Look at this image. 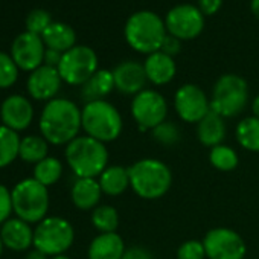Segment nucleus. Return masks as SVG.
<instances>
[{
  "instance_id": "obj_2",
  "label": "nucleus",
  "mask_w": 259,
  "mask_h": 259,
  "mask_svg": "<svg viewBox=\"0 0 259 259\" xmlns=\"http://www.w3.org/2000/svg\"><path fill=\"white\" fill-rule=\"evenodd\" d=\"M166 34L165 20L153 11H138L132 14L123 26V37L128 46L145 55L160 51Z\"/></svg>"
},
{
  "instance_id": "obj_28",
  "label": "nucleus",
  "mask_w": 259,
  "mask_h": 259,
  "mask_svg": "<svg viewBox=\"0 0 259 259\" xmlns=\"http://www.w3.org/2000/svg\"><path fill=\"white\" fill-rule=\"evenodd\" d=\"M20 141L17 132L0 125V169L7 168L19 157Z\"/></svg>"
},
{
  "instance_id": "obj_30",
  "label": "nucleus",
  "mask_w": 259,
  "mask_h": 259,
  "mask_svg": "<svg viewBox=\"0 0 259 259\" xmlns=\"http://www.w3.org/2000/svg\"><path fill=\"white\" fill-rule=\"evenodd\" d=\"M92 224L101 233L116 232V229L119 226V213L113 206L99 204L92 212Z\"/></svg>"
},
{
  "instance_id": "obj_21",
  "label": "nucleus",
  "mask_w": 259,
  "mask_h": 259,
  "mask_svg": "<svg viewBox=\"0 0 259 259\" xmlns=\"http://www.w3.org/2000/svg\"><path fill=\"white\" fill-rule=\"evenodd\" d=\"M227 128L224 117L217 114L215 111H209L198 123H197V138L201 145L207 148H213L221 145L226 139Z\"/></svg>"
},
{
  "instance_id": "obj_41",
  "label": "nucleus",
  "mask_w": 259,
  "mask_h": 259,
  "mask_svg": "<svg viewBox=\"0 0 259 259\" xmlns=\"http://www.w3.org/2000/svg\"><path fill=\"white\" fill-rule=\"evenodd\" d=\"M26 259H49V256H48V254H45L43 251H40V250L34 248V250H31V251L26 254Z\"/></svg>"
},
{
  "instance_id": "obj_40",
  "label": "nucleus",
  "mask_w": 259,
  "mask_h": 259,
  "mask_svg": "<svg viewBox=\"0 0 259 259\" xmlns=\"http://www.w3.org/2000/svg\"><path fill=\"white\" fill-rule=\"evenodd\" d=\"M61 57H63L61 52L54 51V49H46V52H45V64L58 69L60 61H61Z\"/></svg>"
},
{
  "instance_id": "obj_44",
  "label": "nucleus",
  "mask_w": 259,
  "mask_h": 259,
  "mask_svg": "<svg viewBox=\"0 0 259 259\" xmlns=\"http://www.w3.org/2000/svg\"><path fill=\"white\" fill-rule=\"evenodd\" d=\"M51 259H72V257H69V256H66V254H58V256H54V257H51Z\"/></svg>"
},
{
  "instance_id": "obj_39",
  "label": "nucleus",
  "mask_w": 259,
  "mask_h": 259,
  "mask_svg": "<svg viewBox=\"0 0 259 259\" xmlns=\"http://www.w3.org/2000/svg\"><path fill=\"white\" fill-rule=\"evenodd\" d=\"M122 259H154V256L147 248H144L141 245H135V247H130L125 250Z\"/></svg>"
},
{
  "instance_id": "obj_27",
  "label": "nucleus",
  "mask_w": 259,
  "mask_h": 259,
  "mask_svg": "<svg viewBox=\"0 0 259 259\" xmlns=\"http://www.w3.org/2000/svg\"><path fill=\"white\" fill-rule=\"evenodd\" d=\"M49 154V142L43 136L29 135L20 141V151L19 157L26 163L37 165L38 162L45 160Z\"/></svg>"
},
{
  "instance_id": "obj_26",
  "label": "nucleus",
  "mask_w": 259,
  "mask_h": 259,
  "mask_svg": "<svg viewBox=\"0 0 259 259\" xmlns=\"http://www.w3.org/2000/svg\"><path fill=\"white\" fill-rule=\"evenodd\" d=\"M235 136L244 150L250 153H259V119L248 116L239 120L235 128Z\"/></svg>"
},
{
  "instance_id": "obj_29",
  "label": "nucleus",
  "mask_w": 259,
  "mask_h": 259,
  "mask_svg": "<svg viewBox=\"0 0 259 259\" xmlns=\"http://www.w3.org/2000/svg\"><path fill=\"white\" fill-rule=\"evenodd\" d=\"M63 176V163L57 157H46L34 166V179L46 188L55 185Z\"/></svg>"
},
{
  "instance_id": "obj_18",
  "label": "nucleus",
  "mask_w": 259,
  "mask_h": 259,
  "mask_svg": "<svg viewBox=\"0 0 259 259\" xmlns=\"http://www.w3.org/2000/svg\"><path fill=\"white\" fill-rule=\"evenodd\" d=\"M0 236L5 247L14 251H25L34 245V230L29 223L20 218H10L2 224Z\"/></svg>"
},
{
  "instance_id": "obj_11",
  "label": "nucleus",
  "mask_w": 259,
  "mask_h": 259,
  "mask_svg": "<svg viewBox=\"0 0 259 259\" xmlns=\"http://www.w3.org/2000/svg\"><path fill=\"white\" fill-rule=\"evenodd\" d=\"M166 32L179 40H194L204 29L203 13L191 4H182L171 8L165 17Z\"/></svg>"
},
{
  "instance_id": "obj_7",
  "label": "nucleus",
  "mask_w": 259,
  "mask_h": 259,
  "mask_svg": "<svg viewBox=\"0 0 259 259\" xmlns=\"http://www.w3.org/2000/svg\"><path fill=\"white\" fill-rule=\"evenodd\" d=\"M248 102L247 81L235 73L221 75L212 90L210 110L221 117H235L241 114Z\"/></svg>"
},
{
  "instance_id": "obj_34",
  "label": "nucleus",
  "mask_w": 259,
  "mask_h": 259,
  "mask_svg": "<svg viewBox=\"0 0 259 259\" xmlns=\"http://www.w3.org/2000/svg\"><path fill=\"white\" fill-rule=\"evenodd\" d=\"M52 23V17L45 10H32L26 17V29L35 35H41Z\"/></svg>"
},
{
  "instance_id": "obj_4",
  "label": "nucleus",
  "mask_w": 259,
  "mask_h": 259,
  "mask_svg": "<svg viewBox=\"0 0 259 259\" xmlns=\"http://www.w3.org/2000/svg\"><path fill=\"white\" fill-rule=\"evenodd\" d=\"M64 156L69 168L78 179H96L108 166L105 144L90 136H78L67 144Z\"/></svg>"
},
{
  "instance_id": "obj_19",
  "label": "nucleus",
  "mask_w": 259,
  "mask_h": 259,
  "mask_svg": "<svg viewBox=\"0 0 259 259\" xmlns=\"http://www.w3.org/2000/svg\"><path fill=\"white\" fill-rule=\"evenodd\" d=\"M144 67H145L148 81L154 85L169 84L177 73V66H176L174 58L160 51L147 55Z\"/></svg>"
},
{
  "instance_id": "obj_1",
  "label": "nucleus",
  "mask_w": 259,
  "mask_h": 259,
  "mask_svg": "<svg viewBox=\"0 0 259 259\" xmlns=\"http://www.w3.org/2000/svg\"><path fill=\"white\" fill-rule=\"evenodd\" d=\"M40 133L52 145H67L79 136L82 128L79 107L66 98L46 102L40 116Z\"/></svg>"
},
{
  "instance_id": "obj_3",
  "label": "nucleus",
  "mask_w": 259,
  "mask_h": 259,
  "mask_svg": "<svg viewBox=\"0 0 259 259\" xmlns=\"http://www.w3.org/2000/svg\"><path fill=\"white\" fill-rule=\"evenodd\" d=\"M130 188L144 200L162 198L172 185V172L159 159H141L128 168Z\"/></svg>"
},
{
  "instance_id": "obj_16",
  "label": "nucleus",
  "mask_w": 259,
  "mask_h": 259,
  "mask_svg": "<svg viewBox=\"0 0 259 259\" xmlns=\"http://www.w3.org/2000/svg\"><path fill=\"white\" fill-rule=\"evenodd\" d=\"M61 82L63 79L60 76L58 69L43 64L34 72H31L26 87L32 99L49 102L55 99L57 93L61 89Z\"/></svg>"
},
{
  "instance_id": "obj_37",
  "label": "nucleus",
  "mask_w": 259,
  "mask_h": 259,
  "mask_svg": "<svg viewBox=\"0 0 259 259\" xmlns=\"http://www.w3.org/2000/svg\"><path fill=\"white\" fill-rule=\"evenodd\" d=\"M180 51H182V40H179V38L166 34V37H165V40L162 43L160 52H163V54H166V55H169V57L174 58L176 55L180 54Z\"/></svg>"
},
{
  "instance_id": "obj_42",
  "label": "nucleus",
  "mask_w": 259,
  "mask_h": 259,
  "mask_svg": "<svg viewBox=\"0 0 259 259\" xmlns=\"http://www.w3.org/2000/svg\"><path fill=\"white\" fill-rule=\"evenodd\" d=\"M251 116L259 119V95L254 96V99L251 102Z\"/></svg>"
},
{
  "instance_id": "obj_32",
  "label": "nucleus",
  "mask_w": 259,
  "mask_h": 259,
  "mask_svg": "<svg viewBox=\"0 0 259 259\" xmlns=\"http://www.w3.org/2000/svg\"><path fill=\"white\" fill-rule=\"evenodd\" d=\"M153 133V139L157 144H162L165 147H172L176 144H179L180 141V130L174 122L165 120L160 125H157L154 130H151Z\"/></svg>"
},
{
  "instance_id": "obj_17",
  "label": "nucleus",
  "mask_w": 259,
  "mask_h": 259,
  "mask_svg": "<svg viewBox=\"0 0 259 259\" xmlns=\"http://www.w3.org/2000/svg\"><path fill=\"white\" fill-rule=\"evenodd\" d=\"M114 78V89L123 95L136 96L147 85V73L144 64L138 61H122L113 70Z\"/></svg>"
},
{
  "instance_id": "obj_43",
  "label": "nucleus",
  "mask_w": 259,
  "mask_h": 259,
  "mask_svg": "<svg viewBox=\"0 0 259 259\" xmlns=\"http://www.w3.org/2000/svg\"><path fill=\"white\" fill-rule=\"evenodd\" d=\"M250 10L251 14L259 20V0H250Z\"/></svg>"
},
{
  "instance_id": "obj_13",
  "label": "nucleus",
  "mask_w": 259,
  "mask_h": 259,
  "mask_svg": "<svg viewBox=\"0 0 259 259\" xmlns=\"http://www.w3.org/2000/svg\"><path fill=\"white\" fill-rule=\"evenodd\" d=\"M174 108L188 123H198L210 111V99L197 84H183L174 95Z\"/></svg>"
},
{
  "instance_id": "obj_24",
  "label": "nucleus",
  "mask_w": 259,
  "mask_h": 259,
  "mask_svg": "<svg viewBox=\"0 0 259 259\" xmlns=\"http://www.w3.org/2000/svg\"><path fill=\"white\" fill-rule=\"evenodd\" d=\"M41 38L48 49H54L61 54L76 46V34L73 28L61 22H52L51 26L41 34Z\"/></svg>"
},
{
  "instance_id": "obj_10",
  "label": "nucleus",
  "mask_w": 259,
  "mask_h": 259,
  "mask_svg": "<svg viewBox=\"0 0 259 259\" xmlns=\"http://www.w3.org/2000/svg\"><path fill=\"white\" fill-rule=\"evenodd\" d=\"M132 116L142 132L154 130L166 120L168 102L162 93L153 89H145L132 101Z\"/></svg>"
},
{
  "instance_id": "obj_31",
  "label": "nucleus",
  "mask_w": 259,
  "mask_h": 259,
  "mask_svg": "<svg viewBox=\"0 0 259 259\" xmlns=\"http://www.w3.org/2000/svg\"><path fill=\"white\" fill-rule=\"evenodd\" d=\"M209 162L210 165L223 172L232 171L238 166V154L233 148H230L229 145H217L213 148H210L209 153Z\"/></svg>"
},
{
  "instance_id": "obj_14",
  "label": "nucleus",
  "mask_w": 259,
  "mask_h": 259,
  "mask_svg": "<svg viewBox=\"0 0 259 259\" xmlns=\"http://www.w3.org/2000/svg\"><path fill=\"white\" fill-rule=\"evenodd\" d=\"M45 41L41 35L32 32H23L16 37L11 46V57L19 69L25 72H34L45 63Z\"/></svg>"
},
{
  "instance_id": "obj_20",
  "label": "nucleus",
  "mask_w": 259,
  "mask_h": 259,
  "mask_svg": "<svg viewBox=\"0 0 259 259\" xmlns=\"http://www.w3.org/2000/svg\"><path fill=\"white\" fill-rule=\"evenodd\" d=\"M126 247L122 236L116 232L99 233L89 245V259H122Z\"/></svg>"
},
{
  "instance_id": "obj_35",
  "label": "nucleus",
  "mask_w": 259,
  "mask_h": 259,
  "mask_svg": "<svg viewBox=\"0 0 259 259\" xmlns=\"http://www.w3.org/2000/svg\"><path fill=\"white\" fill-rule=\"evenodd\" d=\"M206 250L203 241L189 239L185 241L177 250V259H206Z\"/></svg>"
},
{
  "instance_id": "obj_6",
  "label": "nucleus",
  "mask_w": 259,
  "mask_h": 259,
  "mask_svg": "<svg viewBox=\"0 0 259 259\" xmlns=\"http://www.w3.org/2000/svg\"><path fill=\"white\" fill-rule=\"evenodd\" d=\"M11 195L17 218L29 224H38L46 218L49 210V191L34 177L19 182L11 191Z\"/></svg>"
},
{
  "instance_id": "obj_22",
  "label": "nucleus",
  "mask_w": 259,
  "mask_h": 259,
  "mask_svg": "<svg viewBox=\"0 0 259 259\" xmlns=\"http://www.w3.org/2000/svg\"><path fill=\"white\" fill-rule=\"evenodd\" d=\"M70 197L79 210H93L99 206L102 189L96 179H76L70 189Z\"/></svg>"
},
{
  "instance_id": "obj_25",
  "label": "nucleus",
  "mask_w": 259,
  "mask_h": 259,
  "mask_svg": "<svg viewBox=\"0 0 259 259\" xmlns=\"http://www.w3.org/2000/svg\"><path fill=\"white\" fill-rule=\"evenodd\" d=\"M98 182L102 189V194L108 197H119L130 188L128 168H123L120 165L107 166L104 172L99 176Z\"/></svg>"
},
{
  "instance_id": "obj_9",
  "label": "nucleus",
  "mask_w": 259,
  "mask_h": 259,
  "mask_svg": "<svg viewBox=\"0 0 259 259\" xmlns=\"http://www.w3.org/2000/svg\"><path fill=\"white\" fill-rule=\"evenodd\" d=\"M98 70V55L89 46H73L63 54L58 72L69 85L85 84Z\"/></svg>"
},
{
  "instance_id": "obj_38",
  "label": "nucleus",
  "mask_w": 259,
  "mask_h": 259,
  "mask_svg": "<svg viewBox=\"0 0 259 259\" xmlns=\"http://www.w3.org/2000/svg\"><path fill=\"white\" fill-rule=\"evenodd\" d=\"M223 0H198L197 8L203 13V16H213L221 10Z\"/></svg>"
},
{
  "instance_id": "obj_12",
  "label": "nucleus",
  "mask_w": 259,
  "mask_h": 259,
  "mask_svg": "<svg viewBox=\"0 0 259 259\" xmlns=\"http://www.w3.org/2000/svg\"><path fill=\"white\" fill-rule=\"evenodd\" d=\"M209 259H244L247 245L242 236L229 227H215L203 239Z\"/></svg>"
},
{
  "instance_id": "obj_5",
  "label": "nucleus",
  "mask_w": 259,
  "mask_h": 259,
  "mask_svg": "<svg viewBox=\"0 0 259 259\" xmlns=\"http://www.w3.org/2000/svg\"><path fill=\"white\" fill-rule=\"evenodd\" d=\"M81 122L85 136H90L102 144L116 141L123 128V120L119 110L105 99L85 102L81 110Z\"/></svg>"
},
{
  "instance_id": "obj_45",
  "label": "nucleus",
  "mask_w": 259,
  "mask_h": 259,
  "mask_svg": "<svg viewBox=\"0 0 259 259\" xmlns=\"http://www.w3.org/2000/svg\"><path fill=\"white\" fill-rule=\"evenodd\" d=\"M4 242H2V236H0V256H2V251H4Z\"/></svg>"
},
{
  "instance_id": "obj_15",
  "label": "nucleus",
  "mask_w": 259,
  "mask_h": 259,
  "mask_svg": "<svg viewBox=\"0 0 259 259\" xmlns=\"http://www.w3.org/2000/svg\"><path fill=\"white\" fill-rule=\"evenodd\" d=\"M0 119H2V125L17 133L23 132V130L29 128L34 119L32 102L22 95L8 96L0 107Z\"/></svg>"
},
{
  "instance_id": "obj_33",
  "label": "nucleus",
  "mask_w": 259,
  "mask_h": 259,
  "mask_svg": "<svg viewBox=\"0 0 259 259\" xmlns=\"http://www.w3.org/2000/svg\"><path fill=\"white\" fill-rule=\"evenodd\" d=\"M19 78V67L13 57L0 51V89H8L16 84Z\"/></svg>"
},
{
  "instance_id": "obj_23",
  "label": "nucleus",
  "mask_w": 259,
  "mask_h": 259,
  "mask_svg": "<svg viewBox=\"0 0 259 259\" xmlns=\"http://www.w3.org/2000/svg\"><path fill=\"white\" fill-rule=\"evenodd\" d=\"M114 90L113 72L107 69H98L95 75L81 85V96L85 102L105 99Z\"/></svg>"
},
{
  "instance_id": "obj_36",
  "label": "nucleus",
  "mask_w": 259,
  "mask_h": 259,
  "mask_svg": "<svg viewBox=\"0 0 259 259\" xmlns=\"http://www.w3.org/2000/svg\"><path fill=\"white\" fill-rule=\"evenodd\" d=\"M13 212H14V207H13L11 191L5 185H0V224L8 221Z\"/></svg>"
},
{
  "instance_id": "obj_8",
  "label": "nucleus",
  "mask_w": 259,
  "mask_h": 259,
  "mask_svg": "<svg viewBox=\"0 0 259 259\" xmlns=\"http://www.w3.org/2000/svg\"><path fill=\"white\" fill-rule=\"evenodd\" d=\"M75 241L73 226L61 217H46L34 229V248L54 257L64 254Z\"/></svg>"
}]
</instances>
